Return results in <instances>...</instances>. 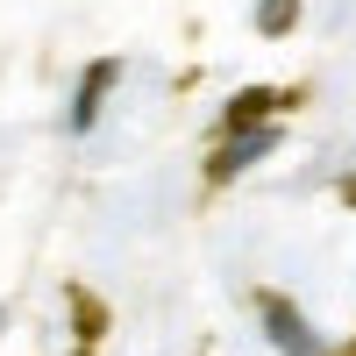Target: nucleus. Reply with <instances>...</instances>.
Here are the masks:
<instances>
[{
  "label": "nucleus",
  "mask_w": 356,
  "mask_h": 356,
  "mask_svg": "<svg viewBox=\"0 0 356 356\" xmlns=\"http://www.w3.org/2000/svg\"><path fill=\"white\" fill-rule=\"evenodd\" d=\"M114 86V57H100V65H86L79 79V100H72V129H93V114H100V93Z\"/></svg>",
  "instance_id": "obj_3"
},
{
  "label": "nucleus",
  "mask_w": 356,
  "mask_h": 356,
  "mask_svg": "<svg viewBox=\"0 0 356 356\" xmlns=\"http://www.w3.org/2000/svg\"><path fill=\"white\" fill-rule=\"evenodd\" d=\"M278 150V129H235L228 136V150L214 157V178H235V171H250L257 157H271Z\"/></svg>",
  "instance_id": "obj_2"
},
{
  "label": "nucleus",
  "mask_w": 356,
  "mask_h": 356,
  "mask_svg": "<svg viewBox=\"0 0 356 356\" xmlns=\"http://www.w3.org/2000/svg\"><path fill=\"white\" fill-rule=\"evenodd\" d=\"M271 107H285V100H278V93H243V100L228 107V129H250L257 114H271Z\"/></svg>",
  "instance_id": "obj_5"
},
{
  "label": "nucleus",
  "mask_w": 356,
  "mask_h": 356,
  "mask_svg": "<svg viewBox=\"0 0 356 356\" xmlns=\"http://www.w3.org/2000/svg\"><path fill=\"white\" fill-rule=\"evenodd\" d=\"M292 22H300V0H257V29L264 36H285Z\"/></svg>",
  "instance_id": "obj_4"
},
{
  "label": "nucleus",
  "mask_w": 356,
  "mask_h": 356,
  "mask_svg": "<svg viewBox=\"0 0 356 356\" xmlns=\"http://www.w3.org/2000/svg\"><path fill=\"white\" fill-rule=\"evenodd\" d=\"M264 328H271V342H278L285 356H321V335H314L285 300H264Z\"/></svg>",
  "instance_id": "obj_1"
}]
</instances>
